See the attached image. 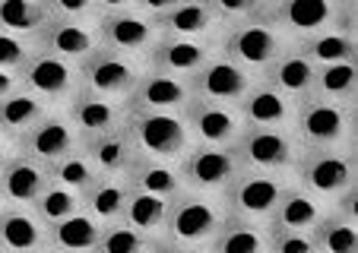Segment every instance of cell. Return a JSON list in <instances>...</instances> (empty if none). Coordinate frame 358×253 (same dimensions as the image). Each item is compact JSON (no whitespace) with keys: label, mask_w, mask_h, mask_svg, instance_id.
I'll return each instance as SVG.
<instances>
[{"label":"cell","mask_w":358,"mask_h":253,"mask_svg":"<svg viewBox=\"0 0 358 253\" xmlns=\"http://www.w3.org/2000/svg\"><path fill=\"white\" fill-rule=\"evenodd\" d=\"M292 180L327 206H355L358 159L355 149H301Z\"/></svg>","instance_id":"1"},{"label":"cell","mask_w":358,"mask_h":253,"mask_svg":"<svg viewBox=\"0 0 358 253\" xmlns=\"http://www.w3.org/2000/svg\"><path fill=\"white\" fill-rule=\"evenodd\" d=\"M355 105L327 99H304L295 105V133L301 149H355Z\"/></svg>","instance_id":"2"},{"label":"cell","mask_w":358,"mask_h":253,"mask_svg":"<svg viewBox=\"0 0 358 253\" xmlns=\"http://www.w3.org/2000/svg\"><path fill=\"white\" fill-rule=\"evenodd\" d=\"M229 219V203L219 194H196V190H181L169 203V219H165L162 238L175 244L194 247V250H210L213 238Z\"/></svg>","instance_id":"3"},{"label":"cell","mask_w":358,"mask_h":253,"mask_svg":"<svg viewBox=\"0 0 358 253\" xmlns=\"http://www.w3.org/2000/svg\"><path fill=\"white\" fill-rule=\"evenodd\" d=\"M264 20L298 45L330 26L358 22V16L355 0H266Z\"/></svg>","instance_id":"4"},{"label":"cell","mask_w":358,"mask_h":253,"mask_svg":"<svg viewBox=\"0 0 358 253\" xmlns=\"http://www.w3.org/2000/svg\"><path fill=\"white\" fill-rule=\"evenodd\" d=\"M289 48L292 41L266 20H248V22L225 26L222 38H219V51L254 76H264L273 60L279 54H285Z\"/></svg>","instance_id":"5"},{"label":"cell","mask_w":358,"mask_h":253,"mask_svg":"<svg viewBox=\"0 0 358 253\" xmlns=\"http://www.w3.org/2000/svg\"><path fill=\"white\" fill-rule=\"evenodd\" d=\"M127 130L140 155L162 161H181L194 149V136L187 130L184 114L159 111H127Z\"/></svg>","instance_id":"6"},{"label":"cell","mask_w":358,"mask_h":253,"mask_svg":"<svg viewBox=\"0 0 358 253\" xmlns=\"http://www.w3.org/2000/svg\"><path fill=\"white\" fill-rule=\"evenodd\" d=\"M292 187V174H273V171H250L241 168L238 178L225 190V203H229V215L235 219H248L257 225H270L273 212H276L279 200Z\"/></svg>","instance_id":"7"},{"label":"cell","mask_w":358,"mask_h":253,"mask_svg":"<svg viewBox=\"0 0 358 253\" xmlns=\"http://www.w3.org/2000/svg\"><path fill=\"white\" fill-rule=\"evenodd\" d=\"M20 89H26L29 95L45 101L48 108H67L83 89L80 64L64 60L57 54H48L38 48L26 60V67L20 70Z\"/></svg>","instance_id":"8"},{"label":"cell","mask_w":358,"mask_h":253,"mask_svg":"<svg viewBox=\"0 0 358 253\" xmlns=\"http://www.w3.org/2000/svg\"><path fill=\"white\" fill-rule=\"evenodd\" d=\"M146 67L149 64L143 57H130V54L111 51V48H99L80 64V80L86 92L127 101L134 95L140 76L146 73Z\"/></svg>","instance_id":"9"},{"label":"cell","mask_w":358,"mask_h":253,"mask_svg":"<svg viewBox=\"0 0 358 253\" xmlns=\"http://www.w3.org/2000/svg\"><path fill=\"white\" fill-rule=\"evenodd\" d=\"M80 149H83V136L64 108H48L26 133L16 140V152L29 155V159L41 161L48 168L55 165V161L67 159V155L80 152Z\"/></svg>","instance_id":"10"},{"label":"cell","mask_w":358,"mask_h":253,"mask_svg":"<svg viewBox=\"0 0 358 253\" xmlns=\"http://www.w3.org/2000/svg\"><path fill=\"white\" fill-rule=\"evenodd\" d=\"M231 149H235L241 168L273 174H292L298 152H301L292 130H264V127H244Z\"/></svg>","instance_id":"11"},{"label":"cell","mask_w":358,"mask_h":253,"mask_svg":"<svg viewBox=\"0 0 358 253\" xmlns=\"http://www.w3.org/2000/svg\"><path fill=\"white\" fill-rule=\"evenodd\" d=\"M178 171H181L184 190L225 196L229 184L241 171V161L229 146H194L178 161Z\"/></svg>","instance_id":"12"},{"label":"cell","mask_w":358,"mask_h":253,"mask_svg":"<svg viewBox=\"0 0 358 253\" xmlns=\"http://www.w3.org/2000/svg\"><path fill=\"white\" fill-rule=\"evenodd\" d=\"M260 76L248 73L244 67H238L235 60H229L222 51H216L194 76H190V95L200 101H213V105H229L238 108L241 99L248 95V89L257 82Z\"/></svg>","instance_id":"13"},{"label":"cell","mask_w":358,"mask_h":253,"mask_svg":"<svg viewBox=\"0 0 358 253\" xmlns=\"http://www.w3.org/2000/svg\"><path fill=\"white\" fill-rule=\"evenodd\" d=\"M99 35H101V48H111V51L146 60L162 32H159L152 16L130 7V10H121V13L99 16Z\"/></svg>","instance_id":"14"},{"label":"cell","mask_w":358,"mask_h":253,"mask_svg":"<svg viewBox=\"0 0 358 253\" xmlns=\"http://www.w3.org/2000/svg\"><path fill=\"white\" fill-rule=\"evenodd\" d=\"M184 120L194 136V146H235L238 136L244 130V120L238 108L229 105H213V101L194 99L184 108Z\"/></svg>","instance_id":"15"},{"label":"cell","mask_w":358,"mask_h":253,"mask_svg":"<svg viewBox=\"0 0 358 253\" xmlns=\"http://www.w3.org/2000/svg\"><path fill=\"white\" fill-rule=\"evenodd\" d=\"M194 101L190 82L184 76L162 73L156 67H146L140 76L134 95L127 99V111H159V114H184V108Z\"/></svg>","instance_id":"16"},{"label":"cell","mask_w":358,"mask_h":253,"mask_svg":"<svg viewBox=\"0 0 358 253\" xmlns=\"http://www.w3.org/2000/svg\"><path fill=\"white\" fill-rule=\"evenodd\" d=\"M41 51L57 54L64 60L83 64L92 51L101 48V35H99V20L95 22H76V20H48V26L35 35Z\"/></svg>","instance_id":"17"},{"label":"cell","mask_w":358,"mask_h":253,"mask_svg":"<svg viewBox=\"0 0 358 253\" xmlns=\"http://www.w3.org/2000/svg\"><path fill=\"white\" fill-rule=\"evenodd\" d=\"M219 51V45L213 41H196V38H178V35H159V41L152 45L149 51L146 64L149 67L162 70V73H171V76H190Z\"/></svg>","instance_id":"18"},{"label":"cell","mask_w":358,"mask_h":253,"mask_svg":"<svg viewBox=\"0 0 358 253\" xmlns=\"http://www.w3.org/2000/svg\"><path fill=\"white\" fill-rule=\"evenodd\" d=\"M156 26L162 35H178V38H196L219 45L222 38V20L210 7V0H181L169 13L156 16Z\"/></svg>","instance_id":"19"},{"label":"cell","mask_w":358,"mask_h":253,"mask_svg":"<svg viewBox=\"0 0 358 253\" xmlns=\"http://www.w3.org/2000/svg\"><path fill=\"white\" fill-rule=\"evenodd\" d=\"M244 127H264V130H292L295 120V101L285 99L276 86L266 80H257L248 89V95L238 105Z\"/></svg>","instance_id":"20"},{"label":"cell","mask_w":358,"mask_h":253,"mask_svg":"<svg viewBox=\"0 0 358 253\" xmlns=\"http://www.w3.org/2000/svg\"><path fill=\"white\" fill-rule=\"evenodd\" d=\"M48 184H51L48 165H41V161L29 159L22 152H16L7 165L0 168V196H3V206H32Z\"/></svg>","instance_id":"21"},{"label":"cell","mask_w":358,"mask_h":253,"mask_svg":"<svg viewBox=\"0 0 358 253\" xmlns=\"http://www.w3.org/2000/svg\"><path fill=\"white\" fill-rule=\"evenodd\" d=\"M64 111H67V117L73 120V127L80 130L83 140H89V136L108 133V130L121 127L124 120H127V101L105 99V95H95V92L80 89V95H76Z\"/></svg>","instance_id":"22"},{"label":"cell","mask_w":358,"mask_h":253,"mask_svg":"<svg viewBox=\"0 0 358 253\" xmlns=\"http://www.w3.org/2000/svg\"><path fill=\"white\" fill-rule=\"evenodd\" d=\"M48 250V225L32 206L0 209V253H41Z\"/></svg>","instance_id":"23"},{"label":"cell","mask_w":358,"mask_h":253,"mask_svg":"<svg viewBox=\"0 0 358 253\" xmlns=\"http://www.w3.org/2000/svg\"><path fill=\"white\" fill-rule=\"evenodd\" d=\"M260 80H266L270 86H276L279 92L285 95V99H292L298 105V101L311 99L314 95V80H317V67H314L311 60L301 54V48L292 45L285 54H279L276 60L270 64V70H266Z\"/></svg>","instance_id":"24"},{"label":"cell","mask_w":358,"mask_h":253,"mask_svg":"<svg viewBox=\"0 0 358 253\" xmlns=\"http://www.w3.org/2000/svg\"><path fill=\"white\" fill-rule=\"evenodd\" d=\"M83 152L99 168V174H127L134 159L140 155L134 146V136L127 130V120L121 127H115V130H108V133L83 140Z\"/></svg>","instance_id":"25"},{"label":"cell","mask_w":358,"mask_h":253,"mask_svg":"<svg viewBox=\"0 0 358 253\" xmlns=\"http://www.w3.org/2000/svg\"><path fill=\"white\" fill-rule=\"evenodd\" d=\"M358 22H343V26H330L324 32L311 35V38L298 41L301 54L311 60L314 67H327V64H349L358 60Z\"/></svg>","instance_id":"26"},{"label":"cell","mask_w":358,"mask_h":253,"mask_svg":"<svg viewBox=\"0 0 358 253\" xmlns=\"http://www.w3.org/2000/svg\"><path fill=\"white\" fill-rule=\"evenodd\" d=\"M330 209L333 206H327L324 200L311 196L308 190H301V187L292 180V187L285 190L282 200H279L276 212H273V219H270V225H266V228H282V231H304V234H311L314 228H317V222L324 219Z\"/></svg>","instance_id":"27"},{"label":"cell","mask_w":358,"mask_h":253,"mask_svg":"<svg viewBox=\"0 0 358 253\" xmlns=\"http://www.w3.org/2000/svg\"><path fill=\"white\" fill-rule=\"evenodd\" d=\"M130 194H134V187H130L127 174H99V180L83 194V209L95 222L111 225V222H121Z\"/></svg>","instance_id":"28"},{"label":"cell","mask_w":358,"mask_h":253,"mask_svg":"<svg viewBox=\"0 0 358 253\" xmlns=\"http://www.w3.org/2000/svg\"><path fill=\"white\" fill-rule=\"evenodd\" d=\"M127 180L134 190L140 194H152L162 196V200H175L184 190L181 171H178V161H162V159H149V155H136L134 165L127 171Z\"/></svg>","instance_id":"29"},{"label":"cell","mask_w":358,"mask_h":253,"mask_svg":"<svg viewBox=\"0 0 358 253\" xmlns=\"http://www.w3.org/2000/svg\"><path fill=\"white\" fill-rule=\"evenodd\" d=\"M317 253H358L355 206H333L311 231Z\"/></svg>","instance_id":"30"},{"label":"cell","mask_w":358,"mask_h":253,"mask_svg":"<svg viewBox=\"0 0 358 253\" xmlns=\"http://www.w3.org/2000/svg\"><path fill=\"white\" fill-rule=\"evenodd\" d=\"M101 222H95L86 209H80L76 215L57 222L48 228V250L57 253H95L101 238Z\"/></svg>","instance_id":"31"},{"label":"cell","mask_w":358,"mask_h":253,"mask_svg":"<svg viewBox=\"0 0 358 253\" xmlns=\"http://www.w3.org/2000/svg\"><path fill=\"white\" fill-rule=\"evenodd\" d=\"M206 253H270V228L229 215Z\"/></svg>","instance_id":"32"},{"label":"cell","mask_w":358,"mask_h":253,"mask_svg":"<svg viewBox=\"0 0 358 253\" xmlns=\"http://www.w3.org/2000/svg\"><path fill=\"white\" fill-rule=\"evenodd\" d=\"M169 203L171 200H162V196H152V194H140V190H134L127 200V206H124V215L121 222L124 225H130L134 231L146 234V238H162L165 231V219H169Z\"/></svg>","instance_id":"33"},{"label":"cell","mask_w":358,"mask_h":253,"mask_svg":"<svg viewBox=\"0 0 358 253\" xmlns=\"http://www.w3.org/2000/svg\"><path fill=\"white\" fill-rule=\"evenodd\" d=\"M51 20L45 0H0V29L35 38Z\"/></svg>","instance_id":"34"},{"label":"cell","mask_w":358,"mask_h":253,"mask_svg":"<svg viewBox=\"0 0 358 253\" xmlns=\"http://www.w3.org/2000/svg\"><path fill=\"white\" fill-rule=\"evenodd\" d=\"M45 111H48L45 101L29 95L26 89H16L13 95L0 99V133L10 136V140H20Z\"/></svg>","instance_id":"35"},{"label":"cell","mask_w":358,"mask_h":253,"mask_svg":"<svg viewBox=\"0 0 358 253\" xmlns=\"http://www.w3.org/2000/svg\"><path fill=\"white\" fill-rule=\"evenodd\" d=\"M314 95H317V99H327V101H349V105H355V99H358V60L317 67Z\"/></svg>","instance_id":"36"},{"label":"cell","mask_w":358,"mask_h":253,"mask_svg":"<svg viewBox=\"0 0 358 253\" xmlns=\"http://www.w3.org/2000/svg\"><path fill=\"white\" fill-rule=\"evenodd\" d=\"M32 209H35V215L51 228V225H57V222H64V219H70V215L80 212L83 196L76 194V190H67V187H61V184L51 180V184L38 194V200L32 203Z\"/></svg>","instance_id":"37"},{"label":"cell","mask_w":358,"mask_h":253,"mask_svg":"<svg viewBox=\"0 0 358 253\" xmlns=\"http://www.w3.org/2000/svg\"><path fill=\"white\" fill-rule=\"evenodd\" d=\"M48 171H51V180H55V184L67 187V190H76L80 196L86 194L95 180H99V168L89 161V155L83 152V149L80 152H73V155H67V159L55 161Z\"/></svg>","instance_id":"38"},{"label":"cell","mask_w":358,"mask_h":253,"mask_svg":"<svg viewBox=\"0 0 358 253\" xmlns=\"http://www.w3.org/2000/svg\"><path fill=\"white\" fill-rule=\"evenodd\" d=\"M149 247H152V238L134 231L124 222H111V225L101 228L95 253H149Z\"/></svg>","instance_id":"39"},{"label":"cell","mask_w":358,"mask_h":253,"mask_svg":"<svg viewBox=\"0 0 358 253\" xmlns=\"http://www.w3.org/2000/svg\"><path fill=\"white\" fill-rule=\"evenodd\" d=\"M38 51V41L26 38V35H13L0 29V70H10V73H20L26 67V60Z\"/></svg>","instance_id":"40"},{"label":"cell","mask_w":358,"mask_h":253,"mask_svg":"<svg viewBox=\"0 0 358 253\" xmlns=\"http://www.w3.org/2000/svg\"><path fill=\"white\" fill-rule=\"evenodd\" d=\"M210 7L216 10L222 26H235L248 20H264L266 0H210Z\"/></svg>","instance_id":"41"},{"label":"cell","mask_w":358,"mask_h":253,"mask_svg":"<svg viewBox=\"0 0 358 253\" xmlns=\"http://www.w3.org/2000/svg\"><path fill=\"white\" fill-rule=\"evenodd\" d=\"M55 20H76V22H95L99 7L95 0H45Z\"/></svg>","instance_id":"42"},{"label":"cell","mask_w":358,"mask_h":253,"mask_svg":"<svg viewBox=\"0 0 358 253\" xmlns=\"http://www.w3.org/2000/svg\"><path fill=\"white\" fill-rule=\"evenodd\" d=\"M270 253H317L314 238L304 231H282L270 228Z\"/></svg>","instance_id":"43"},{"label":"cell","mask_w":358,"mask_h":253,"mask_svg":"<svg viewBox=\"0 0 358 253\" xmlns=\"http://www.w3.org/2000/svg\"><path fill=\"white\" fill-rule=\"evenodd\" d=\"M178 3H181V0H136V10H143L146 16H152V20H156V16L169 13L171 7H178Z\"/></svg>","instance_id":"44"},{"label":"cell","mask_w":358,"mask_h":253,"mask_svg":"<svg viewBox=\"0 0 358 253\" xmlns=\"http://www.w3.org/2000/svg\"><path fill=\"white\" fill-rule=\"evenodd\" d=\"M149 253H203V250L175 244V240H169V238H156V240H152V247H149Z\"/></svg>","instance_id":"45"},{"label":"cell","mask_w":358,"mask_h":253,"mask_svg":"<svg viewBox=\"0 0 358 253\" xmlns=\"http://www.w3.org/2000/svg\"><path fill=\"white\" fill-rule=\"evenodd\" d=\"M95 7H99V16H105V13H121V10L136 7V0H95Z\"/></svg>","instance_id":"46"},{"label":"cell","mask_w":358,"mask_h":253,"mask_svg":"<svg viewBox=\"0 0 358 253\" xmlns=\"http://www.w3.org/2000/svg\"><path fill=\"white\" fill-rule=\"evenodd\" d=\"M20 89V73H10V70H0V99H7Z\"/></svg>","instance_id":"47"},{"label":"cell","mask_w":358,"mask_h":253,"mask_svg":"<svg viewBox=\"0 0 358 253\" xmlns=\"http://www.w3.org/2000/svg\"><path fill=\"white\" fill-rule=\"evenodd\" d=\"M13 155H16V140H10V136L0 133V168L7 165Z\"/></svg>","instance_id":"48"},{"label":"cell","mask_w":358,"mask_h":253,"mask_svg":"<svg viewBox=\"0 0 358 253\" xmlns=\"http://www.w3.org/2000/svg\"><path fill=\"white\" fill-rule=\"evenodd\" d=\"M41 253H57V250H41Z\"/></svg>","instance_id":"49"},{"label":"cell","mask_w":358,"mask_h":253,"mask_svg":"<svg viewBox=\"0 0 358 253\" xmlns=\"http://www.w3.org/2000/svg\"><path fill=\"white\" fill-rule=\"evenodd\" d=\"M0 209H3V196H0Z\"/></svg>","instance_id":"50"}]
</instances>
